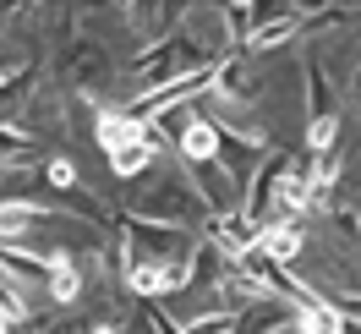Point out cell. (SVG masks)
Masks as SVG:
<instances>
[{
    "label": "cell",
    "instance_id": "obj_5",
    "mask_svg": "<svg viewBox=\"0 0 361 334\" xmlns=\"http://www.w3.org/2000/svg\"><path fill=\"white\" fill-rule=\"evenodd\" d=\"M49 290H55V302H71L82 290V280H77V268L66 258H49Z\"/></svg>",
    "mask_w": 361,
    "mask_h": 334
},
{
    "label": "cell",
    "instance_id": "obj_6",
    "mask_svg": "<svg viewBox=\"0 0 361 334\" xmlns=\"http://www.w3.org/2000/svg\"><path fill=\"white\" fill-rule=\"evenodd\" d=\"M33 220H39V208H27V203H6V208H0V236H23Z\"/></svg>",
    "mask_w": 361,
    "mask_h": 334
},
{
    "label": "cell",
    "instance_id": "obj_2",
    "mask_svg": "<svg viewBox=\"0 0 361 334\" xmlns=\"http://www.w3.org/2000/svg\"><path fill=\"white\" fill-rule=\"evenodd\" d=\"M99 143H104L110 154H126L137 143H148V132H142V121H132V115H104V121H99Z\"/></svg>",
    "mask_w": 361,
    "mask_h": 334
},
{
    "label": "cell",
    "instance_id": "obj_12",
    "mask_svg": "<svg viewBox=\"0 0 361 334\" xmlns=\"http://www.w3.org/2000/svg\"><path fill=\"white\" fill-rule=\"evenodd\" d=\"M99 334H115V329H99Z\"/></svg>",
    "mask_w": 361,
    "mask_h": 334
},
{
    "label": "cell",
    "instance_id": "obj_13",
    "mask_svg": "<svg viewBox=\"0 0 361 334\" xmlns=\"http://www.w3.org/2000/svg\"><path fill=\"white\" fill-rule=\"evenodd\" d=\"M290 334H301V329H290Z\"/></svg>",
    "mask_w": 361,
    "mask_h": 334
},
{
    "label": "cell",
    "instance_id": "obj_11",
    "mask_svg": "<svg viewBox=\"0 0 361 334\" xmlns=\"http://www.w3.org/2000/svg\"><path fill=\"white\" fill-rule=\"evenodd\" d=\"M49 181H55V186H71V181H77V170H71L66 159H55V165H49Z\"/></svg>",
    "mask_w": 361,
    "mask_h": 334
},
{
    "label": "cell",
    "instance_id": "obj_10",
    "mask_svg": "<svg viewBox=\"0 0 361 334\" xmlns=\"http://www.w3.org/2000/svg\"><path fill=\"white\" fill-rule=\"evenodd\" d=\"M186 334H230V312H219V318H197Z\"/></svg>",
    "mask_w": 361,
    "mask_h": 334
},
{
    "label": "cell",
    "instance_id": "obj_1",
    "mask_svg": "<svg viewBox=\"0 0 361 334\" xmlns=\"http://www.w3.org/2000/svg\"><path fill=\"white\" fill-rule=\"evenodd\" d=\"M257 258H274V263L301 258V230H295V225H269V230H257Z\"/></svg>",
    "mask_w": 361,
    "mask_h": 334
},
{
    "label": "cell",
    "instance_id": "obj_4",
    "mask_svg": "<svg viewBox=\"0 0 361 334\" xmlns=\"http://www.w3.org/2000/svg\"><path fill=\"white\" fill-rule=\"evenodd\" d=\"M180 154L197 159V165H208V159L219 154V126H208V121H192V126H186V137H180Z\"/></svg>",
    "mask_w": 361,
    "mask_h": 334
},
{
    "label": "cell",
    "instance_id": "obj_9",
    "mask_svg": "<svg viewBox=\"0 0 361 334\" xmlns=\"http://www.w3.org/2000/svg\"><path fill=\"white\" fill-rule=\"evenodd\" d=\"M290 28L295 23H269V28H257V33H252V44L269 49V44H279V39H290Z\"/></svg>",
    "mask_w": 361,
    "mask_h": 334
},
{
    "label": "cell",
    "instance_id": "obj_8",
    "mask_svg": "<svg viewBox=\"0 0 361 334\" xmlns=\"http://www.w3.org/2000/svg\"><path fill=\"white\" fill-rule=\"evenodd\" d=\"M334 132H339V121H334V115H317V121H312V132H307V143H312L317 154H323V148L334 143Z\"/></svg>",
    "mask_w": 361,
    "mask_h": 334
},
{
    "label": "cell",
    "instance_id": "obj_3",
    "mask_svg": "<svg viewBox=\"0 0 361 334\" xmlns=\"http://www.w3.org/2000/svg\"><path fill=\"white\" fill-rule=\"evenodd\" d=\"M180 280H186V268H180V263H137V268H132V290H142V296L176 290Z\"/></svg>",
    "mask_w": 361,
    "mask_h": 334
},
{
    "label": "cell",
    "instance_id": "obj_7",
    "mask_svg": "<svg viewBox=\"0 0 361 334\" xmlns=\"http://www.w3.org/2000/svg\"><path fill=\"white\" fill-rule=\"evenodd\" d=\"M148 159H154V143H137V148H126V154H110V165L121 170V176H137Z\"/></svg>",
    "mask_w": 361,
    "mask_h": 334
}]
</instances>
